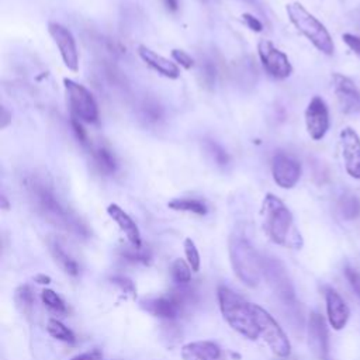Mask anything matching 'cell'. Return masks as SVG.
I'll return each instance as SVG.
<instances>
[{
	"mask_svg": "<svg viewBox=\"0 0 360 360\" xmlns=\"http://www.w3.org/2000/svg\"><path fill=\"white\" fill-rule=\"evenodd\" d=\"M25 187L32 204L46 221L79 236H87L89 231L86 225L62 205L45 179L34 174L28 177Z\"/></svg>",
	"mask_w": 360,
	"mask_h": 360,
	"instance_id": "obj_1",
	"label": "cell"
},
{
	"mask_svg": "<svg viewBox=\"0 0 360 360\" xmlns=\"http://www.w3.org/2000/svg\"><path fill=\"white\" fill-rule=\"evenodd\" d=\"M260 214L263 228L274 243L294 249L302 246V238L294 225L292 214L277 195L266 194Z\"/></svg>",
	"mask_w": 360,
	"mask_h": 360,
	"instance_id": "obj_2",
	"label": "cell"
},
{
	"mask_svg": "<svg viewBox=\"0 0 360 360\" xmlns=\"http://www.w3.org/2000/svg\"><path fill=\"white\" fill-rule=\"evenodd\" d=\"M218 301L221 312L232 329L250 340H256L260 336L250 302L226 287L218 288Z\"/></svg>",
	"mask_w": 360,
	"mask_h": 360,
	"instance_id": "obj_3",
	"label": "cell"
},
{
	"mask_svg": "<svg viewBox=\"0 0 360 360\" xmlns=\"http://www.w3.org/2000/svg\"><path fill=\"white\" fill-rule=\"evenodd\" d=\"M229 259L233 273L243 284L250 287L259 284L263 276V259L245 238L238 235L231 236Z\"/></svg>",
	"mask_w": 360,
	"mask_h": 360,
	"instance_id": "obj_4",
	"label": "cell"
},
{
	"mask_svg": "<svg viewBox=\"0 0 360 360\" xmlns=\"http://www.w3.org/2000/svg\"><path fill=\"white\" fill-rule=\"evenodd\" d=\"M287 14L294 27L322 53L332 55L335 51L333 39L326 27L314 17L302 4L291 3L287 6Z\"/></svg>",
	"mask_w": 360,
	"mask_h": 360,
	"instance_id": "obj_5",
	"label": "cell"
},
{
	"mask_svg": "<svg viewBox=\"0 0 360 360\" xmlns=\"http://www.w3.org/2000/svg\"><path fill=\"white\" fill-rule=\"evenodd\" d=\"M263 276L266 277L269 287L283 305L288 309V314H295L297 301L291 280L285 271V267L274 257L263 259Z\"/></svg>",
	"mask_w": 360,
	"mask_h": 360,
	"instance_id": "obj_6",
	"label": "cell"
},
{
	"mask_svg": "<svg viewBox=\"0 0 360 360\" xmlns=\"http://www.w3.org/2000/svg\"><path fill=\"white\" fill-rule=\"evenodd\" d=\"M252 311L259 326L260 335L270 347V350L278 357H287L291 352V345L287 335L277 323V321L262 307L252 304Z\"/></svg>",
	"mask_w": 360,
	"mask_h": 360,
	"instance_id": "obj_7",
	"label": "cell"
},
{
	"mask_svg": "<svg viewBox=\"0 0 360 360\" xmlns=\"http://www.w3.org/2000/svg\"><path fill=\"white\" fill-rule=\"evenodd\" d=\"M65 91L68 104L73 117L84 122H97L98 120V108L93 94L80 83L72 79H63Z\"/></svg>",
	"mask_w": 360,
	"mask_h": 360,
	"instance_id": "obj_8",
	"label": "cell"
},
{
	"mask_svg": "<svg viewBox=\"0 0 360 360\" xmlns=\"http://www.w3.org/2000/svg\"><path fill=\"white\" fill-rule=\"evenodd\" d=\"M257 52L260 62L264 70L276 77V79H285L292 73V66L284 52L274 46L273 42L267 39H262L257 44Z\"/></svg>",
	"mask_w": 360,
	"mask_h": 360,
	"instance_id": "obj_9",
	"label": "cell"
},
{
	"mask_svg": "<svg viewBox=\"0 0 360 360\" xmlns=\"http://www.w3.org/2000/svg\"><path fill=\"white\" fill-rule=\"evenodd\" d=\"M339 145H340V152L345 162L346 173L350 177L360 180V136L359 134L353 128L345 127L339 132Z\"/></svg>",
	"mask_w": 360,
	"mask_h": 360,
	"instance_id": "obj_10",
	"label": "cell"
},
{
	"mask_svg": "<svg viewBox=\"0 0 360 360\" xmlns=\"http://www.w3.org/2000/svg\"><path fill=\"white\" fill-rule=\"evenodd\" d=\"M305 127L314 141H321L329 129V110L319 96H314L305 108Z\"/></svg>",
	"mask_w": 360,
	"mask_h": 360,
	"instance_id": "obj_11",
	"label": "cell"
},
{
	"mask_svg": "<svg viewBox=\"0 0 360 360\" xmlns=\"http://www.w3.org/2000/svg\"><path fill=\"white\" fill-rule=\"evenodd\" d=\"M48 31H49V35L52 37L53 42L56 44V46L60 52V56H62V60H63L65 66L72 72H77V69H79V53H77L76 42H75V38H73L72 32L59 22H49L48 24Z\"/></svg>",
	"mask_w": 360,
	"mask_h": 360,
	"instance_id": "obj_12",
	"label": "cell"
},
{
	"mask_svg": "<svg viewBox=\"0 0 360 360\" xmlns=\"http://www.w3.org/2000/svg\"><path fill=\"white\" fill-rule=\"evenodd\" d=\"M271 174L281 188H292L301 176V165L292 156L278 152L271 159Z\"/></svg>",
	"mask_w": 360,
	"mask_h": 360,
	"instance_id": "obj_13",
	"label": "cell"
},
{
	"mask_svg": "<svg viewBox=\"0 0 360 360\" xmlns=\"http://www.w3.org/2000/svg\"><path fill=\"white\" fill-rule=\"evenodd\" d=\"M332 86L339 107L343 112L356 114L360 111V90L352 79L340 73H333Z\"/></svg>",
	"mask_w": 360,
	"mask_h": 360,
	"instance_id": "obj_14",
	"label": "cell"
},
{
	"mask_svg": "<svg viewBox=\"0 0 360 360\" xmlns=\"http://www.w3.org/2000/svg\"><path fill=\"white\" fill-rule=\"evenodd\" d=\"M308 338H309V345L314 349V352L321 357V360H325L328 356V352H329L328 328H326L323 316L316 312H312L309 315Z\"/></svg>",
	"mask_w": 360,
	"mask_h": 360,
	"instance_id": "obj_15",
	"label": "cell"
},
{
	"mask_svg": "<svg viewBox=\"0 0 360 360\" xmlns=\"http://www.w3.org/2000/svg\"><path fill=\"white\" fill-rule=\"evenodd\" d=\"M325 301H326V315H328L329 325L335 330L343 329L350 316L349 307L346 305L343 298L332 288L326 290Z\"/></svg>",
	"mask_w": 360,
	"mask_h": 360,
	"instance_id": "obj_16",
	"label": "cell"
},
{
	"mask_svg": "<svg viewBox=\"0 0 360 360\" xmlns=\"http://www.w3.org/2000/svg\"><path fill=\"white\" fill-rule=\"evenodd\" d=\"M138 55L148 66H150L159 75H162L165 77H169V79H177L180 76L179 66L174 62H172V60L166 59L165 56L156 53L153 49L148 48L146 45H139L138 46Z\"/></svg>",
	"mask_w": 360,
	"mask_h": 360,
	"instance_id": "obj_17",
	"label": "cell"
},
{
	"mask_svg": "<svg viewBox=\"0 0 360 360\" xmlns=\"http://www.w3.org/2000/svg\"><path fill=\"white\" fill-rule=\"evenodd\" d=\"M183 360H224L221 347L210 340L187 343L181 347Z\"/></svg>",
	"mask_w": 360,
	"mask_h": 360,
	"instance_id": "obj_18",
	"label": "cell"
},
{
	"mask_svg": "<svg viewBox=\"0 0 360 360\" xmlns=\"http://www.w3.org/2000/svg\"><path fill=\"white\" fill-rule=\"evenodd\" d=\"M107 214L110 215V218L120 226V229L125 233L127 239L129 240V243L135 248H142V242H141V233L138 229V225L135 224V221L117 204H110L107 207Z\"/></svg>",
	"mask_w": 360,
	"mask_h": 360,
	"instance_id": "obj_19",
	"label": "cell"
},
{
	"mask_svg": "<svg viewBox=\"0 0 360 360\" xmlns=\"http://www.w3.org/2000/svg\"><path fill=\"white\" fill-rule=\"evenodd\" d=\"M141 307L145 311H148L149 314H152L155 316H159V318H165V319H174L183 311L179 307V304L169 294L165 295V297L150 298V300L142 301Z\"/></svg>",
	"mask_w": 360,
	"mask_h": 360,
	"instance_id": "obj_20",
	"label": "cell"
},
{
	"mask_svg": "<svg viewBox=\"0 0 360 360\" xmlns=\"http://www.w3.org/2000/svg\"><path fill=\"white\" fill-rule=\"evenodd\" d=\"M49 250L52 253V257L55 262L62 267V270L70 276H77L79 274V264L77 262L69 255V252L65 250V248L56 240L52 239L49 242Z\"/></svg>",
	"mask_w": 360,
	"mask_h": 360,
	"instance_id": "obj_21",
	"label": "cell"
},
{
	"mask_svg": "<svg viewBox=\"0 0 360 360\" xmlns=\"http://www.w3.org/2000/svg\"><path fill=\"white\" fill-rule=\"evenodd\" d=\"M91 153H93V159L97 165V167L107 174H111L117 170V160L114 153L104 145H97V146H91Z\"/></svg>",
	"mask_w": 360,
	"mask_h": 360,
	"instance_id": "obj_22",
	"label": "cell"
},
{
	"mask_svg": "<svg viewBox=\"0 0 360 360\" xmlns=\"http://www.w3.org/2000/svg\"><path fill=\"white\" fill-rule=\"evenodd\" d=\"M167 207L176 211H187L197 215L207 214V207L202 201L195 198H174L167 202Z\"/></svg>",
	"mask_w": 360,
	"mask_h": 360,
	"instance_id": "obj_23",
	"label": "cell"
},
{
	"mask_svg": "<svg viewBox=\"0 0 360 360\" xmlns=\"http://www.w3.org/2000/svg\"><path fill=\"white\" fill-rule=\"evenodd\" d=\"M339 211L347 221L356 219L360 215V201L352 194H345L339 200Z\"/></svg>",
	"mask_w": 360,
	"mask_h": 360,
	"instance_id": "obj_24",
	"label": "cell"
},
{
	"mask_svg": "<svg viewBox=\"0 0 360 360\" xmlns=\"http://www.w3.org/2000/svg\"><path fill=\"white\" fill-rule=\"evenodd\" d=\"M14 301L17 308L24 314L30 315L34 305V294L28 285H20L14 292Z\"/></svg>",
	"mask_w": 360,
	"mask_h": 360,
	"instance_id": "obj_25",
	"label": "cell"
},
{
	"mask_svg": "<svg viewBox=\"0 0 360 360\" xmlns=\"http://www.w3.org/2000/svg\"><path fill=\"white\" fill-rule=\"evenodd\" d=\"M46 330H48V333H49L52 338H55V339H58V340L68 342V343H73V342H75V335H73V332H72L69 328H66L60 321H58V319H55V318H51V319L48 321V323H46Z\"/></svg>",
	"mask_w": 360,
	"mask_h": 360,
	"instance_id": "obj_26",
	"label": "cell"
},
{
	"mask_svg": "<svg viewBox=\"0 0 360 360\" xmlns=\"http://www.w3.org/2000/svg\"><path fill=\"white\" fill-rule=\"evenodd\" d=\"M172 277L177 284H188L191 280V267L183 259H176L170 267Z\"/></svg>",
	"mask_w": 360,
	"mask_h": 360,
	"instance_id": "obj_27",
	"label": "cell"
},
{
	"mask_svg": "<svg viewBox=\"0 0 360 360\" xmlns=\"http://www.w3.org/2000/svg\"><path fill=\"white\" fill-rule=\"evenodd\" d=\"M41 298H42V302H44L48 308H51L52 311H55V312H58V314H65V312H66V305H65V302L62 301V298H60L55 291H52V290H49V288H45V290H42V292H41Z\"/></svg>",
	"mask_w": 360,
	"mask_h": 360,
	"instance_id": "obj_28",
	"label": "cell"
},
{
	"mask_svg": "<svg viewBox=\"0 0 360 360\" xmlns=\"http://www.w3.org/2000/svg\"><path fill=\"white\" fill-rule=\"evenodd\" d=\"M163 115L162 107L152 100H146L141 105V117L148 122H158Z\"/></svg>",
	"mask_w": 360,
	"mask_h": 360,
	"instance_id": "obj_29",
	"label": "cell"
},
{
	"mask_svg": "<svg viewBox=\"0 0 360 360\" xmlns=\"http://www.w3.org/2000/svg\"><path fill=\"white\" fill-rule=\"evenodd\" d=\"M205 150L211 156V159L218 165V166H226L229 162L228 153L214 141H207L205 142Z\"/></svg>",
	"mask_w": 360,
	"mask_h": 360,
	"instance_id": "obj_30",
	"label": "cell"
},
{
	"mask_svg": "<svg viewBox=\"0 0 360 360\" xmlns=\"http://www.w3.org/2000/svg\"><path fill=\"white\" fill-rule=\"evenodd\" d=\"M184 253H186V259H187V263L190 264L191 270L198 271L200 270V263H201L200 253L195 248V243L190 238L184 239Z\"/></svg>",
	"mask_w": 360,
	"mask_h": 360,
	"instance_id": "obj_31",
	"label": "cell"
},
{
	"mask_svg": "<svg viewBox=\"0 0 360 360\" xmlns=\"http://www.w3.org/2000/svg\"><path fill=\"white\" fill-rule=\"evenodd\" d=\"M121 256L129 262H141V263H148L150 259V253L146 249L142 248H135L131 245V248H125L121 252Z\"/></svg>",
	"mask_w": 360,
	"mask_h": 360,
	"instance_id": "obj_32",
	"label": "cell"
},
{
	"mask_svg": "<svg viewBox=\"0 0 360 360\" xmlns=\"http://www.w3.org/2000/svg\"><path fill=\"white\" fill-rule=\"evenodd\" d=\"M217 77V69L215 65L211 60H205L201 65V80L207 87H212Z\"/></svg>",
	"mask_w": 360,
	"mask_h": 360,
	"instance_id": "obj_33",
	"label": "cell"
},
{
	"mask_svg": "<svg viewBox=\"0 0 360 360\" xmlns=\"http://www.w3.org/2000/svg\"><path fill=\"white\" fill-rule=\"evenodd\" d=\"M111 283L115 284L117 287H120V290L124 291L127 295L135 297V285L129 278L122 277V276H114V277H111Z\"/></svg>",
	"mask_w": 360,
	"mask_h": 360,
	"instance_id": "obj_34",
	"label": "cell"
},
{
	"mask_svg": "<svg viewBox=\"0 0 360 360\" xmlns=\"http://www.w3.org/2000/svg\"><path fill=\"white\" fill-rule=\"evenodd\" d=\"M172 58L184 69H191L194 66V59L183 49H172Z\"/></svg>",
	"mask_w": 360,
	"mask_h": 360,
	"instance_id": "obj_35",
	"label": "cell"
},
{
	"mask_svg": "<svg viewBox=\"0 0 360 360\" xmlns=\"http://www.w3.org/2000/svg\"><path fill=\"white\" fill-rule=\"evenodd\" d=\"M70 124H72V128H73V132H75L77 141H79L82 145H86V146H87V145H89L87 132H86V129L83 128L80 120H77L76 117H73V118L70 120Z\"/></svg>",
	"mask_w": 360,
	"mask_h": 360,
	"instance_id": "obj_36",
	"label": "cell"
},
{
	"mask_svg": "<svg viewBox=\"0 0 360 360\" xmlns=\"http://www.w3.org/2000/svg\"><path fill=\"white\" fill-rule=\"evenodd\" d=\"M345 276H346L350 287L353 288V291L357 294V297H360V273L350 269V267H346L345 269Z\"/></svg>",
	"mask_w": 360,
	"mask_h": 360,
	"instance_id": "obj_37",
	"label": "cell"
},
{
	"mask_svg": "<svg viewBox=\"0 0 360 360\" xmlns=\"http://www.w3.org/2000/svg\"><path fill=\"white\" fill-rule=\"evenodd\" d=\"M242 20L243 22L248 25V28H250L255 32H260L263 30V24L262 21H259V18H256L255 15L249 14V13H243L242 14Z\"/></svg>",
	"mask_w": 360,
	"mask_h": 360,
	"instance_id": "obj_38",
	"label": "cell"
},
{
	"mask_svg": "<svg viewBox=\"0 0 360 360\" xmlns=\"http://www.w3.org/2000/svg\"><path fill=\"white\" fill-rule=\"evenodd\" d=\"M343 41L345 44L360 56V37L354 34H343Z\"/></svg>",
	"mask_w": 360,
	"mask_h": 360,
	"instance_id": "obj_39",
	"label": "cell"
},
{
	"mask_svg": "<svg viewBox=\"0 0 360 360\" xmlns=\"http://www.w3.org/2000/svg\"><path fill=\"white\" fill-rule=\"evenodd\" d=\"M70 360H101V354L98 352H87V353L77 354Z\"/></svg>",
	"mask_w": 360,
	"mask_h": 360,
	"instance_id": "obj_40",
	"label": "cell"
},
{
	"mask_svg": "<svg viewBox=\"0 0 360 360\" xmlns=\"http://www.w3.org/2000/svg\"><path fill=\"white\" fill-rule=\"evenodd\" d=\"M162 1H163L165 7H166L169 11H172V13L177 11V8H179V0H162Z\"/></svg>",
	"mask_w": 360,
	"mask_h": 360,
	"instance_id": "obj_41",
	"label": "cell"
},
{
	"mask_svg": "<svg viewBox=\"0 0 360 360\" xmlns=\"http://www.w3.org/2000/svg\"><path fill=\"white\" fill-rule=\"evenodd\" d=\"M10 117H11V114H8V112L6 111V108L3 107V108H1V122H0V127H1V128H4V127L10 122Z\"/></svg>",
	"mask_w": 360,
	"mask_h": 360,
	"instance_id": "obj_42",
	"label": "cell"
},
{
	"mask_svg": "<svg viewBox=\"0 0 360 360\" xmlns=\"http://www.w3.org/2000/svg\"><path fill=\"white\" fill-rule=\"evenodd\" d=\"M34 280L39 284H49L51 283V277L49 276H45V274H37L34 277Z\"/></svg>",
	"mask_w": 360,
	"mask_h": 360,
	"instance_id": "obj_43",
	"label": "cell"
},
{
	"mask_svg": "<svg viewBox=\"0 0 360 360\" xmlns=\"http://www.w3.org/2000/svg\"><path fill=\"white\" fill-rule=\"evenodd\" d=\"M1 208H4V210L8 208V202H7V200H6L4 195H1Z\"/></svg>",
	"mask_w": 360,
	"mask_h": 360,
	"instance_id": "obj_44",
	"label": "cell"
},
{
	"mask_svg": "<svg viewBox=\"0 0 360 360\" xmlns=\"http://www.w3.org/2000/svg\"><path fill=\"white\" fill-rule=\"evenodd\" d=\"M278 360H290V359H287V357H280Z\"/></svg>",
	"mask_w": 360,
	"mask_h": 360,
	"instance_id": "obj_45",
	"label": "cell"
},
{
	"mask_svg": "<svg viewBox=\"0 0 360 360\" xmlns=\"http://www.w3.org/2000/svg\"><path fill=\"white\" fill-rule=\"evenodd\" d=\"M325 360H328V359H325Z\"/></svg>",
	"mask_w": 360,
	"mask_h": 360,
	"instance_id": "obj_46",
	"label": "cell"
}]
</instances>
